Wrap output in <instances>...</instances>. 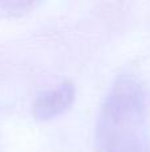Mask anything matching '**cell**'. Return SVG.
<instances>
[{"label":"cell","mask_w":150,"mask_h":152,"mask_svg":"<svg viewBox=\"0 0 150 152\" xmlns=\"http://www.w3.org/2000/svg\"><path fill=\"white\" fill-rule=\"evenodd\" d=\"M94 140L97 152H150L145 89L134 75H120L109 88Z\"/></svg>","instance_id":"1"},{"label":"cell","mask_w":150,"mask_h":152,"mask_svg":"<svg viewBox=\"0 0 150 152\" xmlns=\"http://www.w3.org/2000/svg\"><path fill=\"white\" fill-rule=\"evenodd\" d=\"M76 89L72 83H63L60 86L44 91L36 97L33 103V118L39 121H48L65 113L74 102Z\"/></svg>","instance_id":"2"},{"label":"cell","mask_w":150,"mask_h":152,"mask_svg":"<svg viewBox=\"0 0 150 152\" xmlns=\"http://www.w3.org/2000/svg\"><path fill=\"white\" fill-rule=\"evenodd\" d=\"M35 1H21V0H0V16L12 18L21 16L33 10Z\"/></svg>","instance_id":"3"}]
</instances>
